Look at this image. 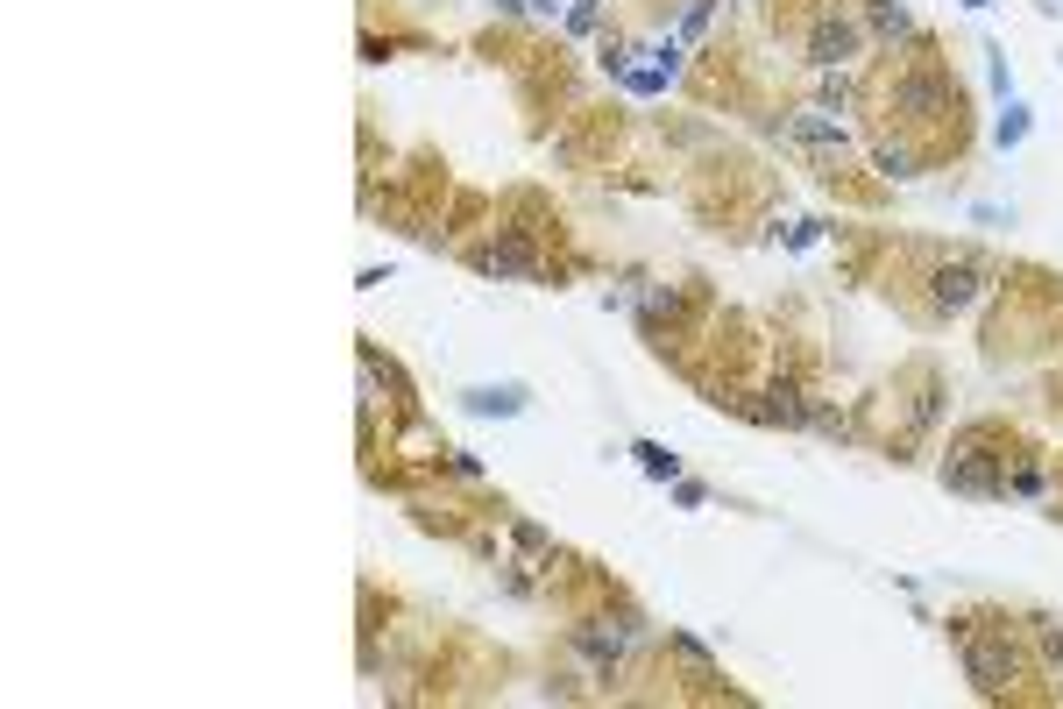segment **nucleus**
<instances>
[{
	"instance_id": "7ed1b4c3",
	"label": "nucleus",
	"mask_w": 1063,
	"mask_h": 709,
	"mask_svg": "<svg viewBox=\"0 0 1063 709\" xmlns=\"http://www.w3.org/2000/svg\"><path fill=\"white\" fill-rule=\"evenodd\" d=\"M631 454H638V468H645L652 483H681V454H667L660 440H638Z\"/></svg>"
},
{
	"instance_id": "9d476101",
	"label": "nucleus",
	"mask_w": 1063,
	"mask_h": 709,
	"mask_svg": "<svg viewBox=\"0 0 1063 709\" xmlns=\"http://www.w3.org/2000/svg\"><path fill=\"white\" fill-rule=\"evenodd\" d=\"M596 22H603V0H575V8H567V29H575V36L596 29Z\"/></svg>"
},
{
	"instance_id": "6e6552de",
	"label": "nucleus",
	"mask_w": 1063,
	"mask_h": 709,
	"mask_svg": "<svg viewBox=\"0 0 1063 709\" xmlns=\"http://www.w3.org/2000/svg\"><path fill=\"white\" fill-rule=\"evenodd\" d=\"M482 270H489V277H525L532 263H525V249H489V256H482Z\"/></svg>"
},
{
	"instance_id": "f8f14e48",
	"label": "nucleus",
	"mask_w": 1063,
	"mask_h": 709,
	"mask_svg": "<svg viewBox=\"0 0 1063 709\" xmlns=\"http://www.w3.org/2000/svg\"><path fill=\"white\" fill-rule=\"evenodd\" d=\"M872 29H879V36H901V29H908V8H879Z\"/></svg>"
},
{
	"instance_id": "1a4fd4ad",
	"label": "nucleus",
	"mask_w": 1063,
	"mask_h": 709,
	"mask_svg": "<svg viewBox=\"0 0 1063 709\" xmlns=\"http://www.w3.org/2000/svg\"><path fill=\"white\" fill-rule=\"evenodd\" d=\"M582 646H589V653H596V660H617V653H624V646H631V632H589V639H582Z\"/></svg>"
},
{
	"instance_id": "4468645a",
	"label": "nucleus",
	"mask_w": 1063,
	"mask_h": 709,
	"mask_svg": "<svg viewBox=\"0 0 1063 709\" xmlns=\"http://www.w3.org/2000/svg\"><path fill=\"white\" fill-rule=\"evenodd\" d=\"M964 8H993V0H964Z\"/></svg>"
},
{
	"instance_id": "20e7f679",
	"label": "nucleus",
	"mask_w": 1063,
	"mask_h": 709,
	"mask_svg": "<svg viewBox=\"0 0 1063 709\" xmlns=\"http://www.w3.org/2000/svg\"><path fill=\"white\" fill-rule=\"evenodd\" d=\"M993 142H1000V149H1021V142H1028V107H1021V100H1007V114H1000V128H993Z\"/></svg>"
},
{
	"instance_id": "0eeeda50",
	"label": "nucleus",
	"mask_w": 1063,
	"mask_h": 709,
	"mask_svg": "<svg viewBox=\"0 0 1063 709\" xmlns=\"http://www.w3.org/2000/svg\"><path fill=\"white\" fill-rule=\"evenodd\" d=\"M709 15H716V0H688V8H681V22H674V36H681V43H695V36L709 29Z\"/></svg>"
},
{
	"instance_id": "423d86ee",
	"label": "nucleus",
	"mask_w": 1063,
	"mask_h": 709,
	"mask_svg": "<svg viewBox=\"0 0 1063 709\" xmlns=\"http://www.w3.org/2000/svg\"><path fill=\"white\" fill-rule=\"evenodd\" d=\"M851 50H858L851 29H823V36H815V64H837V57H851Z\"/></svg>"
},
{
	"instance_id": "39448f33",
	"label": "nucleus",
	"mask_w": 1063,
	"mask_h": 709,
	"mask_svg": "<svg viewBox=\"0 0 1063 709\" xmlns=\"http://www.w3.org/2000/svg\"><path fill=\"white\" fill-rule=\"evenodd\" d=\"M794 135H801V142H830V149H844V128H837V121H823V114H794Z\"/></svg>"
},
{
	"instance_id": "f257e3e1",
	"label": "nucleus",
	"mask_w": 1063,
	"mask_h": 709,
	"mask_svg": "<svg viewBox=\"0 0 1063 709\" xmlns=\"http://www.w3.org/2000/svg\"><path fill=\"white\" fill-rule=\"evenodd\" d=\"M674 78H681V36H667L660 50H645V64H631V71L617 78V86H624L631 100H660V93L674 86Z\"/></svg>"
},
{
	"instance_id": "9b49d317",
	"label": "nucleus",
	"mask_w": 1063,
	"mask_h": 709,
	"mask_svg": "<svg viewBox=\"0 0 1063 709\" xmlns=\"http://www.w3.org/2000/svg\"><path fill=\"white\" fill-rule=\"evenodd\" d=\"M497 8H504V15H546V22H553L560 0H497Z\"/></svg>"
},
{
	"instance_id": "f03ea898",
	"label": "nucleus",
	"mask_w": 1063,
	"mask_h": 709,
	"mask_svg": "<svg viewBox=\"0 0 1063 709\" xmlns=\"http://www.w3.org/2000/svg\"><path fill=\"white\" fill-rule=\"evenodd\" d=\"M475 419H518L525 412V383H482V390H468L461 398Z\"/></svg>"
},
{
	"instance_id": "ddd939ff",
	"label": "nucleus",
	"mask_w": 1063,
	"mask_h": 709,
	"mask_svg": "<svg viewBox=\"0 0 1063 709\" xmlns=\"http://www.w3.org/2000/svg\"><path fill=\"white\" fill-rule=\"evenodd\" d=\"M674 504H681V511H702L709 490H702V483H674Z\"/></svg>"
}]
</instances>
